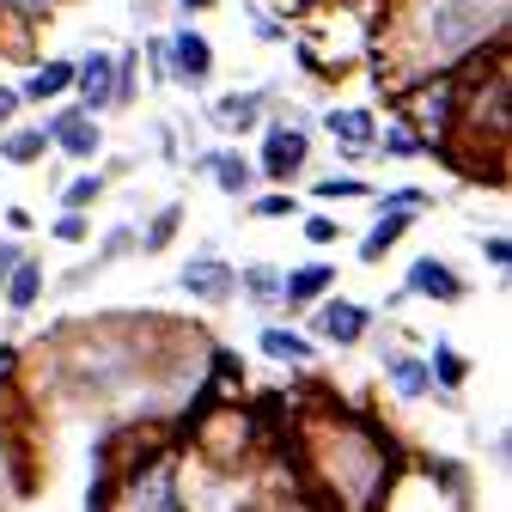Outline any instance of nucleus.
Returning a JSON list of instances; mask_svg holds the SVG:
<instances>
[{"label":"nucleus","instance_id":"nucleus-1","mask_svg":"<svg viewBox=\"0 0 512 512\" xmlns=\"http://www.w3.org/2000/svg\"><path fill=\"white\" fill-rule=\"evenodd\" d=\"M287 433L293 445H281V452L299 470V488L324 512H391V494L409 476V452L384 421L354 409H324L299 415Z\"/></svg>","mask_w":512,"mask_h":512},{"label":"nucleus","instance_id":"nucleus-2","mask_svg":"<svg viewBox=\"0 0 512 512\" xmlns=\"http://www.w3.org/2000/svg\"><path fill=\"white\" fill-rule=\"evenodd\" d=\"M250 165H256V177L275 183V189L299 183L305 165H311V128H305V122H281V116H269V122H263V147H256Z\"/></svg>","mask_w":512,"mask_h":512},{"label":"nucleus","instance_id":"nucleus-3","mask_svg":"<svg viewBox=\"0 0 512 512\" xmlns=\"http://www.w3.org/2000/svg\"><path fill=\"white\" fill-rule=\"evenodd\" d=\"M372 305H360V299H342V293H330V299H317L311 311H305V336L317 342V354L324 348H336V354H348V348H360L366 336H372Z\"/></svg>","mask_w":512,"mask_h":512},{"label":"nucleus","instance_id":"nucleus-4","mask_svg":"<svg viewBox=\"0 0 512 512\" xmlns=\"http://www.w3.org/2000/svg\"><path fill=\"white\" fill-rule=\"evenodd\" d=\"M37 494V452L13 421H0V512H25Z\"/></svg>","mask_w":512,"mask_h":512},{"label":"nucleus","instance_id":"nucleus-5","mask_svg":"<svg viewBox=\"0 0 512 512\" xmlns=\"http://www.w3.org/2000/svg\"><path fill=\"white\" fill-rule=\"evenodd\" d=\"M43 135H49V153L74 159V165H92V159L104 153V122H98V116H86L80 104L49 110V116H43Z\"/></svg>","mask_w":512,"mask_h":512},{"label":"nucleus","instance_id":"nucleus-6","mask_svg":"<svg viewBox=\"0 0 512 512\" xmlns=\"http://www.w3.org/2000/svg\"><path fill=\"white\" fill-rule=\"evenodd\" d=\"M177 287H183L189 299H196V305H232V299H238V269L226 263V256H220L214 244H202V250L183 263Z\"/></svg>","mask_w":512,"mask_h":512},{"label":"nucleus","instance_id":"nucleus-7","mask_svg":"<svg viewBox=\"0 0 512 512\" xmlns=\"http://www.w3.org/2000/svg\"><path fill=\"white\" fill-rule=\"evenodd\" d=\"M165 68H171V80H177V86L202 92V86L214 80V43H208L196 25H177V31L165 37Z\"/></svg>","mask_w":512,"mask_h":512},{"label":"nucleus","instance_id":"nucleus-8","mask_svg":"<svg viewBox=\"0 0 512 512\" xmlns=\"http://www.w3.org/2000/svg\"><path fill=\"white\" fill-rule=\"evenodd\" d=\"M397 293H403V299H433V305H464V299H470V281L445 263V256H415Z\"/></svg>","mask_w":512,"mask_h":512},{"label":"nucleus","instance_id":"nucleus-9","mask_svg":"<svg viewBox=\"0 0 512 512\" xmlns=\"http://www.w3.org/2000/svg\"><path fill=\"white\" fill-rule=\"evenodd\" d=\"M378 378H384V391H391L397 403H433V378H427V360L415 348L384 342L378 348Z\"/></svg>","mask_w":512,"mask_h":512},{"label":"nucleus","instance_id":"nucleus-10","mask_svg":"<svg viewBox=\"0 0 512 512\" xmlns=\"http://www.w3.org/2000/svg\"><path fill=\"white\" fill-rule=\"evenodd\" d=\"M74 104H80L86 116L116 110V55H110V49H92V55L74 61Z\"/></svg>","mask_w":512,"mask_h":512},{"label":"nucleus","instance_id":"nucleus-11","mask_svg":"<svg viewBox=\"0 0 512 512\" xmlns=\"http://www.w3.org/2000/svg\"><path fill=\"white\" fill-rule=\"evenodd\" d=\"M421 360H427V378H433V403L458 409V403H464V384H470V354H464L452 336H433V348H427Z\"/></svg>","mask_w":512,"mask_h":512},{"label":"nucleus","instance_id":"nucleus-12","mask_svg":"<svg viewBox=\"0 0 512 512\" xmlns=\"http://www.w3.org/2000/svg\"><path fill=\"white\" fill-rule=\"evenodd\" d=\"M269 86H256V92H226L208 104V122L220 128V135H256V128L269 122Z\"/></svg>","mask_w":512,"mask_h":512},{"label":"nucleus","instance_id":"nucleus-13","mask_svg":"<svg viewBox=\"0 0 512 512\" xmlns=\"http://www.w3.org/2000/svg\"><path fill=\"white\" fill-rule=\"evenodd\" d=\"M189 171H196V177H214V189H220V196H250V189H256V165L238 153V147H214V153H196V159H189Z\"/></svg>","mask_w":512,"mask_h":512},{"label":"nucleus","instance_id":"nucleus-14","mask_svg":"<svg viewBox=\"0 0 512 512\" xmlns=\"http://www.w3.org/2000/svg\"><path fill=\"white\" fill-rule=\"evenodd\" d=\"M256 354L275 360V366H293V372H311L317 366V342L305 330H293V324H275V317L256 330Z\"/></svg>","mask_w":512,"mask_h":512},{"label":"nucleus","instance_id":"nucleus-15","mask_svg":"<svg viewBox=\"0 0 512 512\" xmlns=\"http://www.w3.org/2000/svg\"><path fill=\"white\" fill-rule=\"evenodd\" d=\"M324 128H330V141L348 153V159H372V135H378V116L360 110V104H330L324 110Z\"/></svg>","mask_w":512,"mask_h":512},{"label":"nucleus","instance_id":"nucleus-16","mask_svg":"<svg viewBox=\"0 0 512 512\" xmlns=\"http://www.w3.org/2000/svg\"><path fill=\"white\" fill-rule=\"evenodd\" d=\"M330 293H336V263H324V256L281 275V305L287 311H311L317 299H330Z\"/></svg>","mask_w":512,"mask_h":512},{"label":"nucleus","instance_id":"nucleus-17","mask_svg":"<svg viewBox=\"0 0 512 512\" xmlns=\"http://www.w3.org/2000/svg\"><path fill=\"white\" fill-rule=\"evenodd\" d=\"M19 92V104H61L74 92V55H49V61H37V68L13 86Z\"/></svg>","mask_w":512,"mask_h":512},{"label":"nucleus","instance_id":"nucleus-18","mask_svg":"<svg viewBox=\"0 0 512 512\" xmlns=\"http://www.w3.org/2000/svg\"><path fill=\"white\" fill-rule=\"evenodd\" d=\"M43 281H49V275H43V256L25 250V256H19V269L7 275V287H0V305H7L13 317H31V311L43 305Z\"/></svg>","mask_w":512,"mask_h":512},{"label":"nucleus","instance_id":"nucleus-19","mask_svg":"<svg viewBox=\"0 0 512 512\" xmlns=\"http://www.w3.org/2000/svg\"><path fill=\"white\" fill-rule=\"evenodd\" d=\"M281 263H244L238 269V299L256 311H281Z\"/></svg>","mask_w":512,"mask_h":512},{"label":"nucleus","instance_id":"nucleus-20","mask_svg":"<svg viewBox=\"0 0 512 512\" xmlns=\"http://www.w3.org/2000/svg\"><path fill=\"white\" fill-rule=\"evenodd\" d=\"M49 153V135H43V122H13V128H0V159L7 165H43Z\"/></svg>","mask_w":512,"mask_h":512},{"label":"nucleus","instance_id":"nucleus-21","mask_svg":"<svg viewBox=\"0 0 512 512\" xmlns=\"http://www.w3.org/2000/svg\"><path fill=\"white\" fill-rule=\"evenodd\" d=\"M409 226H415L409 214H378V220H372V232L360 238V250H354V256H360V263H366V269H378V263H384V256H391V250H397V244L409 238Z\"/></svg>","mask_w":512,"mask_h":512},{"label":"nucleus","instance_id":"nucleus-22","mask_svg":"<svg viewBox=\"0 0 512 512\" xmlns=\"http://www.w3.org/2000/svg\"><path fill=\"white\" fill-rule=\"evenodd\" d=\"M372 153L378 159H427V141L415 135V128H403V122H378Z\"/></svg>","mask_w":512,"mask_h":512},{"label":"nucleus","instance_id":"nucleus-23","mask_svg":"<svg viewBox=\"0 0 512 512\" xmlns=\"http://www.w3.org/2000/svg\"><path fill=\"white\" fill-rule=\"evenodd\" d=\"M104 171H80V177H68L61 183V214H92L98 202H104Z\"/></svg>","mask_w":512,"mask_h":512},{"label":"nucleus","instance_id":"nucleus-24","mask_svg":"<svg viewBox=\"0 0 512 512\" xmlns=\"http://www.w3.org/2000/svg\"><path fill=\"white\" fill-rule=\"evenodd\" d=\"M366 202H372L378 214H409V220L433 208V196H427V189H415V183H403V189H372Z\"/></svg>","mask_w":512,"mask_h":512},{"label":"nucleus","instance_id":"nucleus-25","mask_svg":"<svg viewBox=\"0 0 512 512\" xmlns=\"http://www.w3.org/2000/svg\"><path fill=\"white\" fill-rule=\"evenodd\" d=\"M177 226H183V202H165V208H159V214L141 226V256H159V250H171Z\"/></svg>","mask_w":512,"mask_h":512},{"label":"nucleus","instance_id":"nucleus-26","mask_svg":"<svg viewBox=\"0 0 512 512\" xmlns=\"http://www.w3.org/2000/svg\"><path fill=\"white\" fill-rule=\"evenodd\" d=\"M311 196H317V202H366V196H372V183L354 177V171H330L324 183H311Z\"/></svg>","mask_w":512,"mask_h":512},{"label":"nucleus","instance_id":"nucleus-27","mask_svg":"<svg viewBox=\"0 0 512 512\" xmlns=\"http://www.w3.org/2000/svg\"><path fill=\"white\" fill-rule=\"evenodd\" d=\"M135 250H141V232H135V226H110L92 263H98V269H110V263H122V256H135Z\"/></svg>","mask_w":512,"mask_h":512},{"label":"nucleus","instance_id":"nucleus-28","mask_svg":"<svg viewBox=\"0 0 512 512\" xmlns=\"http://www.w3.org/2000/svg\"><path fill=\"white\" fill-rule=\"evenodd\" d=\"M299 202H293V189H269V196H250V220H293Z\"/></svg>","mask_w":512,"mask_h":512},{"label":"nucleus","instance_id":"nucleus-29","mask_svg":"<svg viewBox=\"0 0 512 512\" xmlns=\"http://www.w3.org/2000/svg\"><path fill=\"white\" fill-rule=\"evenodd\" d=\"M299 232H305V244H311V250H330V244L342 238V220H336V214H305V226H299Z\"/></svg>","mask_w":512,"mask_h":512},{"label":"nucleus","instance_id":"nucleus-30","mask_svg":"<svg viewBox=\"0 0 512 512\" xmlns=\"http://www.w3.org/2000/svg\"><path fill=\"white\" fill-rule=\"evenodd\" d=\"M49 238L55 244H86L92 238V214H55L49 220Z\"/></svg>","mask_w":512,"mask_h":512},{"label":"nucleus","instance_id":"nucleus-31","mask_svg":"<svg viewBox=\"0 0 512 512\" xmlns=\"http://www.w3.org/2000/svg\"><path fill=\"white\" fill-rule=\"evenodd\" d=\"M482 256H488L494 275H506V269H512V244H506V232H488V238H482Z\"/></svg>","mask_w":512,"mask_h":512},{"label":"nucleus","instance_id":"nucleus-32","mask_svg":"<svg viewBox=\"0 0 512 512\" xmlns=\"http://www.w3.org/2000/svg\"><path fill=\"white\" fill-rule=\"evenodd\" d=\"M98 275H104L98 263H80V269H68V275H61V281H55V293H80V287H92Z\"/></svg>","mask_w":512,"mask_h":512},{"label":"nucleus","instance_id":"nucleus-33","mask_svg":"<svg viewBox=\"0 0 512 512\" xmlns=\"http://www.w3.org/2000/svg\"><path fill=\"white\" fill-rule=\"evenodd\" d=\"M488 464H494V470L512 464V433H506V427H494V439H488Z\"/></svg>","mask_w":512,"mask_h":512},{"label":"nucleus","instance_id":"nucleus-34","mask_svg":"<svg viewBox=\"0 0 512 512\" xmlns=\"http://www.w3.org/2000/svg\"><path fill=\"white\" fill-rule=\"evenodd\" d=\"M19 256H25V244H19V238H0V287H7V275L19 269Z\"/></svg>","mask_w":512,"mask_h":512},{"label":"nucleus","instance_id":"nucleus-35","mask_svg":"<svg viewBox=\"0 0 512 512\" xmlns=\"http://www.w3.org/2000/svg\"><path fill=\"white\" fill-rule=\"evenodd\" d=\"M49 7H55V0H0V13H13V19H37Z\"/></svg>","mask_w":512,"mask_h":512},{"label":"nucleus","instance_id":"nucleus-36","mask_svg":"<svg viewBox=\"0 0 512 512\" xmlns=\"http://www.w3.org/2000/svg\"><path fill=\"white\" fill-rule=\"evenodd\" d=\"M153 141H159V159H171V165L183 159V153H177V128H171V122H159V128H153Z\"/></svg>","mask_w":512,"mask_h":512},{"label":"nucleus","instance_id":"nucleus-37","mask_svg":"<svg viewBox=\"0 0 512 512\" xmlns=\"http://www.w3.org/2000/svg\"><path fill=\"white\" fill-rule=\"evenodd\" d=\"M19 110H25V104H19V92H13V86H0V128H13V122H19Z\"/></svg>","mask_w":512,"mask_h":512},{"label":"nucleus","instance_id":"nucleus-38","mask_svg":"<svg viewBox=\"0 0 512 512\" xmlns=\"http://www.w3.org/2000/svg\"><path fill=\"white\" fill-rule=\"evenodd\" d=\"M171 7H177V13H208L214 0H171Z\"/></svg>","mask_w":512,"mask_h":512},{"label":"nucleus","instance_id":"nucleus-39","mask_svg":"<svg viewBox=\"0 0 512 512\" xmlns=\"http://www.w3.org/2000/svg\"><path fill=\"white\" fill-rule=\"evenodd\" d=\"M7 397H13V391H7V378H0V421H7Z\"/></svg>","mask_w":512,"mask_h":512}]
</instances>
